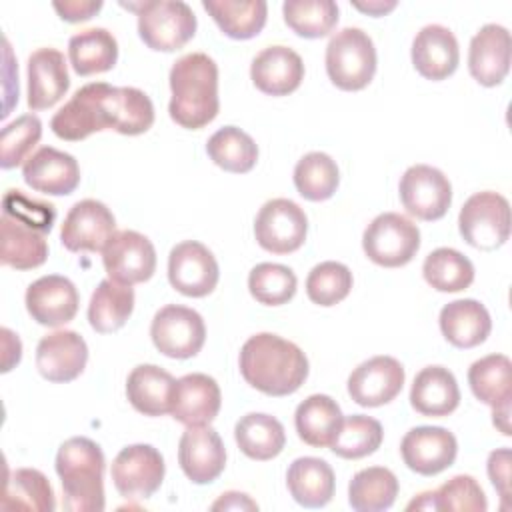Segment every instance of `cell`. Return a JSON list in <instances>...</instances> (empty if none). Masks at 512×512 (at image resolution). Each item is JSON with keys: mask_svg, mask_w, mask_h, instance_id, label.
<instances>
[{"mask_svg": "<svg viewBox=\"0 0 512 512\" xmlns=\"http://www.w3.org/2000/svg\"><path fill=\"white\" fill-rule=\"evenodd\" d=\"M240 374L268 396L294 394L308 378V358L290 340L270 332L250 336L240 350Z\"/></svg>", "mask_w": 512, "mask_h": 512, "instance_id": "1", "label": "cell"}, {"mask_svg": "<svg viewBox=\"0 0 512 512\" xmlns=\"http://www.w3.org/2000/svg\"><path fill=\"white\" fill-rule=\"evenodd\" d=\"M170 118L188 130L210 124L218 110V66L204 52L178 58L170 70Z\"/></svg>", "mask_w": 512, "mask_h": 512, "instance_id": "2", "label": "cell"}, {"mask_svg": "<svg viewBox=\"0 0 512 512\" xmlns=\"http://www.w3.org/2000/svg\"><path fill=\"white\" fill-rule=\"evenodd\" d=\"M104 454L86 438H68L56 454V472L62 482V506L70 512L104 510Z\"/></svg>", "mask_w": 512, "mask_h": 512, "instance_id": "3", "label": "cell"}, {"mask_svg": "<svg viewBox=\"0 0 512 512\" xmlns=\"http://www.w3.org/2000/svg\"><path fill=\"white\" fill-rule=\"evenodd\" d=\"M116 86L92 82L74 92V96L52 116V132L68 142H78L100 130L116 126Z\"/></svg>", "mask_w": 512, "mask_h": 512, "instance_id": "4", "label": "cell"}, {"mask_svg": "<svg viewBox=\"0 0 512 512\" xmlns=\"http://www.w3.org/2000/svg\"><path fill=\"white\" fill-rule=\"evenodd\" d=\"M138 14V34L150 50L174 52L186 46L196 34V16L182 0H148L124 4Z\"/></svg>", "mask_w": 512, "mask_h": 512, "instance_id": "5", "label": "cell"}, {"mask_svg": "<svg viewBox=\"0 0 512 512\" xmlns=\"http://www.w3.org/2000/svg\"><path fill=\"white\" fill-rule=\"evenodd\" d=\"M326 72L332 84L346 92L366 88L376 74V48L360 28H342L326 46Z\"/></svg>", "mask_w": 512, "mask_h": 512, "instance_id": "6", "label": "cell"}, {"mask_svg": "<svg viewBox=\"0 0 512 512\" xmlns=\"http://www.w3.org/2000/svg\"><path fill=\"white\" fill-rule=\"evenodd\" d=\"M362 248L374 264L398 268L416 256L420 248V230L410 218L398 212H384L366 226Z\"/></svg>", "mask_w": 512, "mask_h": 512, "instance_id": "7", "label": "cell"}, {"mask_svg": "<svg viewBox=\"0 0 512 512\" xmlns=\"http://www.w3.org/2000/svg\"><path fill=\"white\" fill-rule=\"evenodd\" d=\"M458 228L462 238L478 250H496L510 236V204L492 190L472 194L460 214Z\"/></svg>", "mask_w": 512, "mask_h": 512, "instance_id": "8", "label": "cell"}, {"mask_svg": "<svg viewBox=\"0 0 512 512\" xmlns=\"http://www.w3.org/2000/svg\"><path fill=\"white\" fill-rule=\"evenodd\" d=\"M150 336L158 352L168 358L186 360L202 350L206 326L196 310L180 304H166L154 314Z\"/></svg>", "mask_w": 512, "mask_h": 512, "instance_id": "9", "label": "cell"}, {"mask_svg": "<svg viewBox=\"0 0 512 512\" xmlns=\"http://www.w3.org/2000/svg\"><path fill=\"white\" fill-rule=\"evenodd\" d=\"M308 232L306 212L288 198H272L256 214V242L272 254L296 252Z\"/></svg>", "mask_w": 512, "mask_h": 512, "instance_id": "10", "label": "cell"}, {"mask_svg": "<svg viewBox=\"0 0 512 512\" xmlns=\"http://www.w3.org/2000/svg\"><path fill=\"white\" fill-rule=\"evenodd\" d=\"M400 202L418 220H440L452 204V186L442 170L428 164L410 166L400 178Z\"/></svg>", "mask_w": 512, "mask_h": 512, "instance_id": "11", "label": "cell"}, {"mask_svg": "<svg viewBox=\"0 0 512 512\" xmlns=\"http://www.w3.org/2000/svg\"><path fill=\"white\" fill-rule=\"evenodd\" d=\"M164 458L150 444L122 448L112 462V482L124 498H150L164 480Z\"/></svg>", "mask_w": 512, "mask_h": 512, "instance_id": "12", "label": "cell"}, {"mask_svg": "<svg viewBox=\"0 0 512 512\" xmlns=\"http://www.w3.org/2000/svg\"><path fill=\"white\" fill-rule=\"evenodd\" d=\"M102 262L110 280L134 286L152 278L156 270V250L144 234L120 230L104 246Z\"/></svg>", "mask_w": 512, "mask_h": 512, "instance_id": "13", "label": "cell"}, {"mask_svg": "<svg viewBox=\"0 0 512 512\" xmlns=\"http://www.w3.org/2000/svg\"><path fill=\"white\" fill-rule=\"evenodd\" d=\"M220 278L214 254L196 240H184L170 250L168 280L174 290L190 298L208 296Z\"/></svg>", "mask_w": 512, "mask_h": 512, "instance_id": "14", "label": "cell"}, {"mask_svg": "<svg viewBox=\"0 0 512 512\" xmlns=\"http://www.w3.org/2000/svg\"><path fill=\"white\" fill-rule=\"evenodd\" d=\"M116 234V220L110 208L98 200L76 202L62 224L60 240L70 252H102Z\"/></svg>", "mask_w": 512, "mask_h": 512, "instance_id": "15", "label": "cell"}, {"mask_svg": "<svg viewBox=\"0 0 512 512\" xmlns=\"http://www.w3.org/2000/svg\"><path fill=\"white\" fill-rule=\"evenodd\" d=\"M404 464L422 476H436L454 464L458 454L456 436L442 426H416L400 442Z\"/></svg>", "mask_w": 512, "mask_h": 512, "instance_id": "16", "label": "cell"}, {"mask_svg": "<svg viewBox=\"0 0 512 512\" xmlns=\"http://www.w3.org/2000/svg\"><path fill=\"white\" fill-rule=\"evenodd\" d=\"M404 368L392 356H374L358 364L348 376L350 398L366 408L392 402L404 386Z\"/></svg>", "mask_w": 512, "mask_h": 512, "instance_id": "17", "label": "cell"}, {"mask_svg": "<svg viewBox=\"0 0 512 512\" xmlns=\"http://www.w3.org/2000/svg\"><path fill=\"white\" fill-rule=\"evenodd\" d=\"M178 462L194 484L214 482L226 466V448L220 434L208 424L188 426L180 436Z\"/></svg>", "mask_w": 512, "mask_h": 512, "instance_id": "18", "label": "cell"}, {"mask_svg": "<svg viewBox=\"0 0 512 512\" xmlns=\"http://www.w3.org/2000/svg\"><path fill=\"white\" fill-rule=\"evenodd\" d=\"M26 310L42 326L58 328L74 320L80 296L72 280L60 274H48L34 280L26 290Z\"/></svg>", "mask_w": 512, "mask_h": 512, "instance_id": "19", "label": "cell"}, {"mask_svg": "<svg viewBox=\"0 0 512 512\" xmlns=\"http://www.w3.org/2000/svg\"><path fill=\"white\" fill-rule=\"evenodd\" d=\"M88 362L86 340L74 330L46 334L36 346V368L48 382L76 380Z\"/></svg>", "mask_w": 512, "mask_h": 512, "instance_id": "20", "label": "cell"}, {"mask_svg": "<svg viewBox=\"0 0 512 512\" xmlns=\"http://www.w3.org/2000/svg\"><path fill=\"white\" fill-rule=\"evenodd\" d=\"M512 40L500 24L482 26L470 40L468 70L482 86H498L510 72Z\"/></svg>", "mask_w": 512, "mask_h": 512, "instance_id": "21", "label": "cell"}, {"mask_svg": "<svg viewBox=\"0 0 512 512\" xmlns=\"http://www.w3.org/2000/svg\"><path fill=\"white\" fill-rule=\"evenodd\" d=\"M24 182L48 196H66L80 184V166L72 154L42 146L22 166Z\"/></svg>", "mask_w": 512, "mask_h": 512, "instance_id": "22", "label": "cell"}, {"mask_svg": "<svg viewBox=\"0 0 512 512\" xmlns=\"http://www.w3.org/2000/svg\"><path fill=\"white\" fill-rule=\"evenodd\" d=\"M222 404V394L216 380L208 374L192 372L176 380L172 398V418L184 426L210 424Z\"/></svg>", "mask_w": 512, "mask_h": 512, "instance_id": "23", "label": "cell"}, {"mask_svg": "<svg viewBox=\"0 0 512 512\" xmlns=\"http://www.w3.org/2000/svg\"><path fill=\"white\" fill-rule=\"evenodd\" d=\"M460 62L458 40L442 24L424 26L412 42V64L426 80H444L452 76Z\"/></svg>", "mask_w": 512, "mask_h": 512, "instance_id": "24", "label": "cell"}, {"mask_svg": "<svg viewBox=\"0 0 512 512\" xmlns=\"http://www.w3.org/2000/svg\"><path fill=\"white\" fill-rule=\"evenodd\" d=\"M70 88L64 54L56 48H38L28 58V108L46 110L64 98Z\"/></svg>", "mask_w": 512, "mask_h": 512, "instance_id": "25", "label": "cell"}, {"mask_svg": "<svg viewBox=\"0 0 512 512\" xmlns=\"http://www.w3.org/2000/svg\"><path fill=\"white\" fill-rule=\"evenodd\" d=\"M254 86L268 96L292 94L304 78V62L288 46H268L258 52L250 66Z\"/></svg>", "mask_w": 512, "mask_h": 512, "instance_id": "26", "label": "cell"}, {"mask_svg": "<svg viewBox=\"0 0 512 512\" xmlns=\"http://www.w3.org/2000/svg\"><path fill=\"white\" fill-rule=\"evenodd\" d=\"M176 380L156 364L136 366L126 380V396L134 410L144 416H162L172 410Z\"/></svg>", "mask_w": 512, "mask_h": 512, "instance_id": "27", "label": "cell"}, {"mask_svg": "<svg viewBox=\"0 0 512 512\" xmlns=\"http://www.w3.org/2000/svg\"><path fill=\"white\" fill-rule=\"evenodd\" d=\"M438 322L442 336L456 348H474L482 344L492 330L486 306L474 298L448 302L440 310Z\"/></svg>", "mask_w": 512, "mask_h": 512, "instance_id": "28", "label": "cell"}, {"mask_svg": "<svg viewBox=\"0 0 512 512\" xmlns=\"http://www.w3.org/2000/svg\"><path fill=\"white\" fill-rule=\"evenodd\" d=\"M410 404L422 416H448L460 404V388L444 366L422 368L410 388Z\"/></svg>", "mask_w": 512, "mask_h": 512, "instance_id": "29", "label": "cell"}, {"mask_svg": "<svg viewBox=\"0 0 512 512\" xmlns=\"http://www.w3.org/2000/svg\"><path fill=\"white\" fill-rule=\"evenodd\" d=\"M286 486L290 496L304 508H322L334 496V470L332 466L314 456L296 458L286 472Z\"/></svg>", "mask_w": 512, "mask_h": 512, "instance_id": "30", "label": "cell"}, {"mask_svg": "<svg viewBox=\"0 0 512 512\" xmlns=\"http://www.w3.org/2000/svg\"><path fill=\"white\" fill-rule=\"evenodd\" d=\"M294 426L302 442L314 448L330 446L342 426L338 402L326 394H312L298 404Z\"/></svg>", "mask_w": 512, "mask_h": 512, "instance_id": "31", "label": "cell"}, {"mask_svg": "<svg viewBox=\"0 0 512 512\" xmlns=\"http://www.w3.org/2000/svg\"><path fill=\"white\" fill-rule=\"evenodd\" d=\"M202 8L234 40L258 36L268 16V4L264 0H202Z\"/></svg>", "mask_w": 512, "mask_h": 512, "instance_id": "32", "label": "cell"}, {"mask_svg": "<svg viewBox=\"0 0 512 512\" xmlns=\"http://www.w3.org/2000/svg\"><path fill=\"white\" fill-rule=\"evenodd\" d=\"M0 234H2L0 260L4 266L16 268V270H32L46 262L48 242L42 232L32 230L16 222L14 218L2 214Z\"/></svg>", "mask_w": 512, "mask_h": 512, "instance_id": "33", "label": "cell"}, {"mask_svg": "<svg viewBox=\"0 0 512 512\" xmlns=\"http://www.w3.org/2000/svg\"><path fill=\"white\" fill-rule=\"evenodd\" d=\"M68 58L78 76L108 72L118 60V42L106 28H88L70 38Z\"/></svg>", "mask_w": 512, "mask_h": 512, "instance_id": "34", "label": "cell"}, {"mask_svg": "<svg viewBox=\"0 0 512 512\" xmlns=\"http://www.w3.org/2000/svg\"><path fill=\"white\" fill-rule=\"evenodd\" d=\"M234 438L238 448L252 460H272L286 444V432L280 420L262 412L242 416L234 426Z\"/></svg>", "mask_w": 512, "mask_h": 512, "instance_id": "35", "label": "cell"}, {"mask_svg": "<svg viewBox=\"0 0 512 512\" xmlns=\"http://www.w3.org/2000/svg\"><path fill=\"white\" fill-rule=\"evenodd\" d=\"M134 310V290L132 286L102 280L92 292L88 304V322L98 334H110L120 330Z\"/></svg>", "mask_w": 512, "mask_h": 512, "instance_id": "36", "label": "cell"}, {"mask_svg": "<svg viewBox=\"0 0 512 512\" xmlns=\"http://www.w3.org/2000/svg\"><path fill=\"white\" fill-rule=\"evenodd\" d=\"M472 394L490 408L508 406L512 400V362L504 354H488L468 370Z\"/></svg>", "mask_w": 512, "mask_h": 512, "instance_id": "37", "label": "cell"}, {"mask_svg": "<svg viewBox=\"0 0 512 512\" xmlns=\"http://www.w3.org/2000/svg\"><path fill=\"white\" fill-rule=\"evenodd\" d=\"M54 508V490L40 470L18 468L8 472L2 494V510L52 512Z\"/></svg>", "mask_w": 512, "mask_h": 512, "instance_id": "38", "label": "cell"}, {"mask_svg": "<svg viewBox=\"0 0 512 512\" xmlns=\"http://www.w3.org/2000/svg\"><path fill=\"white\" fill-rule=\"evenodd\" d=\"M398 496V478L384 466L356 472L348 484V502L356 512L388 510Z\"/></svg>", "mask_w": 512, "mask_h": 512, "instance_id": "39", "label": "cell"}, {"mask_svg": "<svg viewBox=\"0 0 512 512\" xmlns=\"http://www.w3.org/2000/svg\"><path fill=\"white\" fill-rule=\"evenodd\" d=\"M210 160L226 172L246 174L258 160V146L250 134L236 126H224L216 130L206 144Z\"/></svg>", "mask_w": 512, "mask_h": 512, "instance_id": "40", "label": "cell"}, {"mask_svg": "<svg viewBox=\"0 0 512 512\" xmlns=\"http://www.w3.org/2000/svg\"><path fill=\"white\" fill-rule=\"evenodd\" d=\"M422 274L438 292H460L474 282V264L454 248H436L426 256Z\"/></svg>", "mask_w": 512, "mask_h": 512, "instance_id": "41", "label": "cell"}, {"mask_svg": "<svg viewBox=\"0 0 512 512\" xmlns=\"http://www.w3.org/2000/svg\"><path fill=\"white\" fill-rule=\"evenodd\" d=\"M340 182L336 162L324 152H308L294 168V186L310 202L328 200Z\"/></svg>", "mask_w": 512, "mask_h": 512, "instance_id": "42", "label": "cell"}, {"mask_svg": "<svg viewBox=\"0 0 512 512\" xmlns=\"http://www.w3.org/2000/svg\"><path fill=\"white\" fill-rule=\"evenodd\" d=\"M284 22L302 38H324L338 22V4L332 0H286Z\"/></svg>", "mask_w": 512, "mask_h": 512, "instance_id": "43", "label": "cell"}, {"mask_svg": "<svg viewBox=\"0 0 512 512\" xmlns=\"http://www.w3.org/2000/svg\"><path fill=\"white\" fill-rule=\"evenodd\" d=\"M384 438L382 424L364 414H352L342 418V426L330 444V450L346 460H358L374 454Z\"/></svg>", "mask_w": 512, "mask_h": 512, "instance_id": "44", "label": "cell"}, {"mask_svg": "<svg viewBox=\"0 0 512 512\" xmlns=\"http://www.w3.org/2000/svg\"><path fill=\"white\" fill-rule=\"evenodd\" d=\"M296 274L274 262L256 264L248 274V290L252 298L264 306H280L294 298L296 294Z\"/></svg>", "mask_w": 512, "mask_h": 512, "instance_id": "45", "label": "cell"}, {"mask_svg": "<svg viewBox=\"0 0 512 512\" xmlns=\"http://www.w3.org/2000/svg\"><path fill=\"white\" fill-rule=\"evenodd\" d=\"M352 290V272L346 264L326 260L316 264L306 278V294L318 306H334Z\"/></svg>", "mask_w": 512, "mask_h": 512, "instance_id": "46", "label": "cell"}, {"mask_svg": "<svg viewBox=\"0 0 512 512\" xmlns=\"http://www.w3.org/2000/svg\"><path fill=\"white\" fill-rule=\"evenodd\" d=\"M42 136V122L36 114H24L2 128L0 136V166L16 168L30 158L32 148Z\"/></svg>", "mask_w": 512, "mask_h": 512, "instance_id": "47", "label": "cell"}, {"mask_svg": "<svg viewBox=\"0 0 512 512\" xmlns=\"http://www.w3.org/2000/svg\"><path fill=\"white\" fill-rule=\"evenodd\" d=\"M434 510L486 512L488 500L482 486L468 474H458L432 492Z\"/></svg>", "mask_w": 512, "mask_h": 512, "instance_id": "48", "label": "cell"}, {"mask_svg": "<svg viewBox=\"0 0 512 512\" xmlns=\"http://www.w3.org/2000/svg\"><path fill=\"white\" fill-rule=\"evenodd\" d=\"M2 214L42 234L52 230V224L56 218V210L52 204L30 198L22 190H14V188L6 190L2 198Z\"/></svg>", "mask_w": 512, "mask_h": 512, "instance_id": "49", "label": "cell"}, {"mask_svg": "<svg viewBox=\"0 0 512 512\" xmlns=\"http://www.w3.org/2000/svg\"><path fill=\"white\" fill-rule=\"evenodd\" d=\"M486 464H488L486 466L488 478L494 484V488L498 490L502 504L506 506V502L510 498V448H498V450L490 452Z\"/></svg>", "mask_w": 512, "mask_h": 512, "instance_id": "50", "label": "cell"}, {"mask_svg": "<svg viewBox=\"0 0 512 512\" xmlns=\"http://www.w3.org/2000/svg\"><path fill=\"white\" fill-rule=\"evenodd\" d=\"M58 16L66 22H84L90 20L100 8V0H68V2H54L52 4Z\"/></svg>", "mask_w": 512, "mask_h": 512, "instance_id": "51", "label": "cell"}, {"mask_svg": "<svg viewBox=\"0 0 512 512\" xmlns=\"http://www.w3.org/2000/svg\"><path fill=\"white\" fill-rule=\"evenodd\" d=\"M212 510H258V504L242 492H226L214 504Z\"/></svg>", "mask_w": 512, "mask_h": 512, "instance_id": "52", "label": "cell"}, {"mask_svg": "<svg viewBox=\"0 0 512 512\" xmlns=\"http://www.w3.org/2000/svg\"><path fill=\"white\" fill-rule=\"evenodd\" d=\"M354 8L366 12L370 16H384L386 12L396 8L394 0H370V2H354Z\"/></svg>", "mask_w": 512, "mask_h": 512, "instance_id": "53", "label": "cell"}, {"mask_svg": "<svg viewBox=\"0 0 512 512\" xmlns=\"http://www.w3.org/2000/svg\"><path fill=\"white\" fill-rule=\"evenodd\" d=\"M492 422L504 436H510L512 434L510 432V404L500 406V408H492Z\"/></svg>", "mask_w": 512, "mask_h": 512, "instance_id": "54", "label": "cell"}, {"mask_svg": "<svg viewBox=\"0 0 512 512\" xmlns=\"http://www.w3.org/2000/svg\"><path fill=\"white\" fill-rule=\"evenodd\" d=\"M434 510V498H432V492H422L418 494V498H414L406 510Z\"/></svg>", "mask_w": 512, "mask_h": 512, "instance_id": "55", "label": "cell"}]
</instances>
